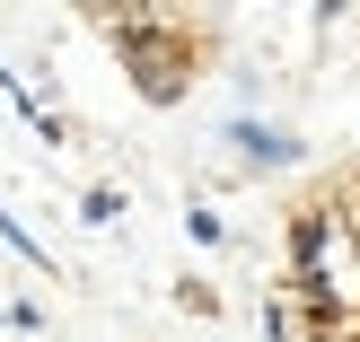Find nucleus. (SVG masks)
Returning <instances> with one entry per match:
<instances>
[{
	"mask_svg": "<svg viewBox=\"0 0 360 342\" xmlns=\"http://www.w3.org/2000/svg\"><path fill=\"white\" fill-rule=\"evenodd\" d=\"M334 237H343L334 202H299V211H290V281H326V255H334Z\"/></svg>",
	"mask_w": 360,
	"mask_h": 342,
	"instance_id": "obj_2",
	"label": "nucleus"
},
{
	"mask_svg": "<svg viewBox=\"0 0 360 342\" xmlns=\"http://www.w3.org/2000/svg\"><path fill=\"white\" fill-rule=\"evenodd\" d=\"M0 246H9V255H27V263H44V246H35V237H27V228H18V220H9V211H0Z\"/></svg>",
	"mask_w": 360,
	"mask_h": 342,
	"instance_id": "obj_4",
	"label": "nucleus"
},
{
	"mask_svg": "<svg viewBox=\"0 0 360 342\" xmlns=\"http://www.w3.org/2000/svg\"><path fill=\"white\" fill-rule=\"evenodd\" d=\"M115 211H123V193H105V185H97V193H88V202H79V220H97V228H105V220H115Z\"/></svg>",
	"mask_w": 360,
	"mask_h": 342,
	"instance_id": "obj_5",
	"label": "nucleus"
},
{
	"mask_svg": "<svg viewBox=\"0 0 360 342\" xmlns=\"http://www.w3.org/2000/svg\"><path fill=\"white\" fill-rule=\"evenodd\" d=\"M229 140H238V158H255V167H290L299 140L281 132V123H229Z\"/></svg>",
	"mask_w": 360,
	"mask_h": 342,
	"instance_id": "obj_3",
	"label": "nucleus"
},
{
	"mask_svg": "<svg viewBox=\"0 0 360 342\" xmlns=\"http://www.w3.org/2000/svg\"><path fill=\"white\" fill-rule=\"evenodd\" d=\"M97 35H115V44L132 53L150 105L185 97V35H176V18H158V9H97Z\"/></svg>",
	"mask_w": 360,
	"mask_h": 342,
	"instance_id": "obj_1",
	"label": "nucleus"
}]
</instances>
